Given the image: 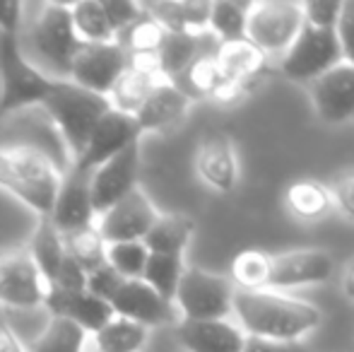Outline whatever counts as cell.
Here are the masks:
<instances>
[{
    "instance_id": "30bf717a",
    "label": "cell",
    "mask_w": 354,
    "mask_h": 352,
    "mask_svg": "<svg viewBox=\"0 0 354 352\" xmlns=\"http://www.w3.org/2000/svg\"><path fill=\"white\" fill-rule=\"evenodd\" d=\"M162 212L152 205L147 193L140 186L133 188L128 196L113 203L106 212L97 217V230L106 244H121V241H142L145 234L152 230Z\"/></svg>"
},
{
    "instance_id": "ac0fdd59",
    "label": "cell",
    "mask_w": 354,
    "mask_h": 352,
    "mask_svg": "<svg viewBox=\"0 0 354 352\" xmlns=\"http://www.w3.org/2000/svg\"><path fill=\"white\" fill-rule=\"evenodd\" d=\"M196 172L201 181L217 193H229L236 188V147L227 133H210L203 138L196 150Z\"/></svg>"
},
{
    "instance_id": "5b68a950",
    "label": "cell",
    "mask_w": 354,
    "mask_h": 352,
    "mask_svg": "<svg viewBox=\"0 0 354 352\" xmlns=\"http://www.w3.org/2000/svg\"><path fill=\"white\" fill-rule=\"evenodd\" d=\"M234 292L236 287L232 285L229 277L186 266L176 295H174V306L181 314V321L229 319Z\"/></svg>"
},
{
    "instance_id": "d590c367",
    "label": "cell",
    "mask_w": 354,
    "mask_h": 352,
    "mask_svg": "<svg viewBox=\"0 0 354 352\" xmlns=\"http://www.w3.org/2000/svg\"><path fill=\"white\" fill-rule=\"evenodd\" d=\"M147 246L142 241H121L106 244V266L123 280H140L147 263Z\"/></svg>"
},
{
    "instance_id": "6da1fadb",
    "label": "cell",
    "mask_w": 354,
    "mask_h": 352,
    "mask_svg": "<svg viewBox=\"0 0 354 352\" xmlns=\"http://www.w3.org/2000/svg\"><path fill=\"white\" fill-rule=\"evenodd\" d=\"M232 311L236 326L251 338L301 343L321 324V309L311 302L282 295L275 290H236Z\"/></svg>"
},
{
    "instance_id": "8992f818",
    "label": "cell",
    "mask_w": 354,
    "mask_h": 352,
    "mask_svg": "<svg viewBox=\"0 0 354 352\" xmlns=\"http://www.w3.org/2000/svg\"><path fill=\"white\" fill-rule=\"evenodd\" d=\"M304 27L301 3L272 0L253 3L246 10V41L263 56H282Z\"/></svg>"
},
{
    "instance_id": "ffe728a7",
    "label": "cell",
    "mask_w": 354,
    "mask_h": 352,
    "mask_svg": "<svg viewBox=\"0 0 354 352\" xmlns=\"http://www.w3.org/2000/svg\"><path fill=\"white\" fill-rule=\"evenodd\" d=\"M191 109V97L176 82H159L152 87L147 99L142 102L140 111L136 113V123L140 133H162L183 121Z\"/></svg>"
},
{
    "instance_id": "9c48e42d",
    "label": "cell",
    "mask_w": 354,
    "mask_h": 352,
    "mask_svg": "<svg viewBox=\"0 0 354 352\" xmlns=\"http://www.w3.org/2000/svg\"><path fill=\"white\" fill-rule=\"evenodd\" d=\"M29 256L34 266L48 282V287L58 290H87V275L82 272L71 254L66 251L63 237L56 227L48 222V217H39V225L34 230L32 244H29Z\"/></svg>"
},
{
    "instance_id": "d4e9b609",
    "label": "cell",
    "mask_w": 354,
    "mask_h": 352,
    "mask_svg": "<svg viewBox=\"0 0 354 352\" xmlns=\"http://www.w3.org/2000/svg\"><path fill=\"white\" fill-rule=\"evenodd\" d=\"M193 225L191 217L183 215H159L152 230L145 234L142 244L147 246L149 254H169V256H183L193 239Z\"/></svg>"
},
{
    "instance_id": "7402d4cb",
    "label": "cell",
    "mask_w": 354,
    "mask_h": 352,
    "mask_svg": "<svg viewBox=\"0 0 354 352\" xmlns=\"http://www.w3.org/2000/svg\"><path fill=\"white\" fill-rule=\"evenodd\" d=\"M142 12L152 17L167 34H191L203 37L207 32L210 3H149Z\"/></svg>"
},
{
    "instance_id": "9a60e30c",
    "label": "cell",
    "mask_w": 354,
    "mask_h": 352,
    "mask_svg": "<svg viewBox=\"0 0 354 352\" xmlns=\"http://www.w3.org/2000/svg\"><path fill=\"white\" fill-rule=\"evenodd\" d=\"M106 304L111 306L113 316L131 319L145 328H157L176 321V306L159 297L142 280H121Z\"/></svg>"
},
{
    "instance_id": "e0dca14e",
    "label": "cell",
    "mask_w": 354,
    "mask_h": 352,
    "mask_svg": "<svg viewBox=\"0 0 354 352\" xmlns=\"http://www.w3.org/2000/svg\"><path fill=\"white\" fill-rule=\"evenodd\" d=\"M48 222L61 234L84 230V227L97 222V215H94L92 207V196H89V172L71 167V172L63 176L61 188L56 193Z\"/></svg>"
},
{
    "instance_id": "8fae6325",
    "label": "cell",
    "mask_w": 354,
    "mask_h": 352,
    "mask_svg": "<svg viewBox=\"0 0 354 352\" xmlns=\"http://www.w3.org/2000/svg\"><path fill=\"white\" fill-rule=\"evenodd\" d=\"M128 66V53L118 41L113 44H82L77 56L73 58L68 80L77 87L106 97L113 82L121 77Z\"/></svg>"
},
{
    "instance_id": "f35d334b",
    "label": "cell",
    "mask_w": 354,
    "mask_h": 352,
    "mask_svg": "<svg viewBox=\"0 0 354 352\" xmlns=\"http://www.w3.org/2000/svg\"><path fill=\"white\" fill-rule=\"evenodd\" d=\"M104 5V12L109 17V24H111L113 34H116V41L133 22L142 17V5L138 3H126V0H106Z\"/></svg>"
},
{
    "instance_id": "8d00e7d4",
    "label": "cell",
    "mask_w": 354,
    "mask_h": 352,
    "mask_svg": "<svg viewBox=\"0 0 354 352\" xmlns=\"http://www.w3.org/2000/svg\"><path fill=\"white\" fill-rule=\"evenodd\" d=\"M181 77H186L188 97H193V94H198V97H212L224 82L222 71H219L217 61H214V53H201L186 68V73Z\"/></svg>"
},
{
    "instance_id": "277c9868",
    "label": "cell",
    "mask_w": 354,
    "mask_h": 352,
    "mask_svg": "<svg viewBox=\"0 0 354 352\" xmlns=\"http://www.w3.org/2000/svg\"><path fill=\"white\" fill-rule=\"evenodd\" d=\"M0 116L44 106L56 87L58 77H51L37 68L19 46V37L0 34Z\"/></svg>"
},
{
    "instance_id": "ba28073f",
    "label": "cell",
    "mask_w": 354,
    "mask_h": 352,
    "mask_svg": "<svg viewBox=\"0 0 354 352\" xmlns=\"http://www.w3.org/2000/svg\"><path fill=\"white\" fill-rule=\"evenodd\" d=\"M48 282L34 266L27 249L0 251V306L39 309L46 304Z\"/></svg>"
},
{
    "instance_id": "83f0119b",
    "label": "cell",
    "mask_w": 354,
    "mask_h": 352,
    "mask_svg": "<svg viewBox=\"0 0 354 352\" xmlns=\"http://www.w3.org/2000/svg\"><path fill=\"white\" fill-rule=\"evenodd\" d=\"M63 237V244L66 251L71 254V259L82 268L84 275H92V272L102 270L106 266V241L102 239L97 225H89L84 230L68 232Z\"/></svg>"
},
{
    "instance_id": "7a4b0ae2",
    "label": "cell",
    "mask_w": 354,
    "mask_h": 352,
    "mask_svg": "<svg viewBox=\"0 0 354 352\" xmlns=\"http://www.w3.org/2000/svg\"><path fill=\"white\" fill-rule=\"evenodd\" d=\"M41 109L61 136L73 162L82 155L89 136L102 121L104 113L111 111L106 97L77 87L71 80H58Z\"/></svg>"
},
{
    "instance_id": "4316f807",
    "label": "cell",
    "mask_w": 354,
    "mask_h": 352,
    "mask_svg": "<svg viewBox=\"0 0 354 352\" xmlns=\"http://www.w3.org/2000/svg\"><path fill=\"white\" fill-rule=\"evenodd\" d=\"M149 340V328L123 316H113L92 335L94 352H140Z\"/></svg>"
},
{
    "instance_id": "cb8c5ba5",
    "label": "cell",
    "mask_w": 354,
    "mask_h": 352,
    "mask_svg": "<svg viewBox=\"0 0 354 352\" xmlns=\"http://www.w3.org/2000/svg\"><path fill=\"white\" fill-rule=\"evenodd\" d=\"M214 61H217L219 71H222L224 80L229 82H241V85L251 87L253 80L263 73L266 68V56L253 46L246 39H236V41H219L214 48Z\"/></svg>"
},
{
    "instance_id": "7c38bea8",
    "label": "cell",
    "mask_w": 354,
    "mask_h": 352,
    "mask_svg": "<svg viewBox=\"0 0 354 352\" xmlns=\"http://www.w3.org/2000/svg\"><path fill=\"white\" fill-rule=\"evenodd\" d=\"M138 169H140V142H133L89 174V196H92L94 215L99 217L113 203L138 188Z\"/></svg>"
},
{
    "instance_id": "7bdbcfd3",
    "label": "cell",
    "mask_w": 354,
    "mask_h": 352,
    "mask_svg": "<svg viewBox=\"0 0 354 352\" xmlns=\"http://www.w3.org/2000/svg\"><path fill=\"white\" fill-rule=\"evenodd\" d=\"M22 17H24V5L22 3H0V34L17 37Z\"/></svg>"
},
{
    "instance_id": "5bb4252c",
    "label": "cell",
    "mask_w": 354,
    "mask_h": 352,
    "mask_svg": "<svg viewBox=\"0 0 354 352\" xmlns=\"http://www.w3.org/2000/svg\"><path fill=\"white\" fill-rule=\"evenodd\" d=\"M308 97L323 123L342 126L354 121V66L342 61L308 82Z\"/></svg>"
},
{
    "instance_id": "484cf974",
    "label": "cell",
    "mask_w": 354,
    "mask_h": 352,
    "mask_svg": "<svg viewBox=\"0 0 354 352\" xmlns=\"http://www.w3.org/2000/svg\"><path fill=\"white\" fill-rule=\"evenodd\" d=\"M89 345L92 335L87 331L63 316H51L46 328L27 345V352H87Z\"/></svg>"
},
{
    "instance_id": "ab89813d",
    "label": "cell",
    "mask_w": 354,
    "mask_h": 352,
    "mask_svg": "<svg viewBox=\"0 0 354 352\" xmlns=\"http://www.w3.org/2000/svg\"><path fill=\"white\" fill-rule=\"evenodd\" d=\"M335 37L340 44L342 61L354 66V0L340 5V17L335 22Z\"/></svg>"
},
{
    "instance_id": "4dcf8cb0",
    "label": "cell",
    "mask_w": 354,
    "mask_h": 352,
    "mask_svg": "<svg viewBox=\"0 0 354 352\" xmlns=\"http://www.w3.org/2000/svg\"><path fill=\"white\" fill-rule=\"evenodd\" d=\"M154 85H159V82L149 80V77H145L140 73L131 71V68L126 66V71L121 73V77H118V80L113 82V87L109 89L106 102L113 111L126 113V116H136Z\"/></svg>"
},
{
    "instance_id": "bcb514c9",
    "label": "cell",
    "mask_w": 354,
    "mask_h": 352,
    "mask_svg": "<svg viewBox=\"0 0 354 352\" xmlns=\"http://www.w3.org/2000/svg\"><path fill=\"white\" fill-rule=\"evenodd\" d=\"M342 292H345L347 299H354V261L342 272Z\"/></svg>"
},
{
    "instance_id": "f6af8a7d",
    "label": "cell",
    "mask_w": 354,
    "mask_h": 352,
    "mask_svg": "<svg viewBox=\"0 0 354 352\" xmlns=\"http://www.w3.org/2000/svg\"><path fill=\"white\" fill-rule=\"evenodd\" d=\"M0 352H27V345L5 319H0Z\"/></svg>"
},
{
    "instance_id": "74e56055",
    "label": "cell",
    "mask_w": 354,
    "mask_h": 352,
    "mask_svg": "<svg viewBox=\"0 0 354 352\" xmlns=\"http://www.w3.org/2000/svg\"><path fill=\"white\" fill-rule=\"evenodd\" d=\"M164 39H167V32L152 17H147L142 12V17L138 22H133L118 37V44H121L126 53H157L162 48Z\"/></svg>"
},
{
    "instance_id": "ee69618b",
    "label": "cell",
    "mask_w": 354,
    "mask_h": 352,
    "mask_svg": "<svg viewBox=\"0 0 354 352\" xmlns=\"http://www.w3.org/2000/svg\"><path fill=\"white\" fill-rule=\"evenodd\" d=\"M241 352H308L301 343H280V340H263L246 335Z\"/></svg>"
},
{
    "instance_id": "f1b7e54d",
    "label": "cell",
    "mask_w": 354,
    "mask_h": 352,
    "mask_svg": "<svg viewBox=\"0 0 354 352\" xmlns=\"http://www.w3.org/2000/svg\"><path fill=\"white\" fill-rule=\"evenodd\" d=\"M71 19L75 34L82 44H113V34L109 17L104 12V5L99 0H84V3L71 5Z\"/></svg>"
},
{
    "instance_id": "60d3db41",
    "label": "cell",
    "mask_w": 354,
    "mask_h": 352,
    "mask_svg": "<svg viewBox=\"0 0 354 352\" xmlns=\"http://www.w3.org/2000/svg\"><path fill=\"white\" fill-rule=\"evenodd\" d=\"M340 5L342 3H321V0L301 3L304 24L316 29H335V22L340 17Z\"/></svg>"
},
{
    "instance_id": "b9f144b4",
    "label": "cell",
    "mask_w": 354,
    "mask_h": 352,
    "mask_svg": "<svg viewBox=\"0 0 354 352\" xmlns=\"http://www.w3.org/2000/svg\"><path fill=\"white\" fill-rule=\"evenodd\" d=\"M333 201H335V207L347 217V220L354 222V169L345 172L340 178L335 181V186L330 188Z\"/></svg>"
},
{
    "instance_id": "603a6c76",
    "label": "cell",
    "mask_w": 354,
    "mask_h": 352,
    "mask_svg": "<svg viewBox=\"0 0 354 352\" xmlns=\"http://www.w3.org/2000/svg\"><path fill=\"white\" fill-rule=\"evenodd\" d=\"M284 205L299 222H321L335 210V201L326 183L316 178H299L284 191Z\"/></svg>"
},
{
    "instance_id": "d6a6232c",
    "label": "cell",
    "mask_w": 354,
    "mask_h": 352,
    "mask_svg": "<svg viewBox=\"0 0 354 352\" xmlns=\"http://www.w3.org/2000/svg\"><path fill=\"white\" fill-rule=\"evenodd\" d=\"M0 188L8 193H12L17 201H22L27 207H32L39 217H48L53 210V198L44 196L41 191H37L34 186H29L22 176L17 174L12 165H10L8 155L5 150L0 147Z\"/></svg>"
},
{
    "instance_id": "4fadbf2b",
    "label": "cell",
    "mask_w": 354,
    "mask_h": 352,
    "mask_svg": "<svg viewBox=\"0 0 354 352\" xmlns=\"http://www.w3.org/2000/svg\"><path fill=\"white\" fill-rule=\"evenodd\" d=\"M335 272V261L321 249H292L284 254H270L266 290H292V287L318 285L330 280Z\"/></svg>"
},
{
    "instance_id": "3957f363",
    "label": "cell",
    "mask_w": 354,
    "mask_h": 352,
    "mask_svg": "<svg viewBox=\"0 0 354 352\" xmlns=\"http://www.w3.org/2000/svg\"><path fill=\"white\" fill-rule=\"evenodd\" d=\"M27 58L46 75L68 80L73 58L82 48L71 19V5L46 3L27 32Z\"/></svg>"
},
{
    "instance_id": "52a82bcc",
    "label": "cell",
    "mask_w": 354,
    "mask_h": 352,
    "mask_svg": "<svg viewBox=\"0 0 354 352\" xmlns=\"http://www.w3.org/2000/svg\"><path fill=\"white\" fill-rule=\"evenodd\" d=\"M340 63L342 53L335 29H316L308 24H304L292 46L282 53L284 77H289L292 82H304V85L313 82Z\"/></svg>"
},
{
    "instance_id": "44dd1931",
    "label": "cell",
    "mask_w": 354,
    "mask_h": 352,
    "mask_svg": "<svg viewBox=\"0 0 354 352\" xmlns=\"http://www.w3.org/2000/svg\"><path fill=\"white\" fill-rule=\"evenodd\" d=\"M176 335L188 352H241L246 343V333L229 319L181 321Z\"/></svg>"
},
{
    "instance_id": "f546056e",
    "label": "cell",
    "mask_w": 354,
    "mask_h": 352,
    "mask_svg": "<svg viewBox=\"0 0 354 352\" xmlns=\"http://www.w3.org/2000/svg\"><path fill=\"white\" fill-rule=\"evenodd\" d=\"M210 37V34H203V37H191V34H167L162 48H159V63H162V73L167 80H176L186 73V68L201 56L203 39Z\"/></svg>"
},
{
    "instance_id": "836d02e7",
    "label": "cell",
    "mask_w": 354,
    "mask_h": 352,
    "mask_svg": "<svg viewBox=\"0 0 354 352\" xmlns=\"http://www.w3.org/2000/svg\"><path fill=\"white\" fill-rule=\"evenodd\" d=\"M268 270H270V254L248 249L232 261V277L229 280L236 290H266Z\"/></svg>"
},
{
    "instance_id": "2e32d148",
    "label": "cell",
    "mask_w": 354,
    "mask_h": 352,
    "mask_svg": "<svg viewBox=\"0 0 354 352\" xmlns=\"http://www.w3.org/2000/svg\"><path fill=\"white\" fill-rule=\"evenodd\" d=\"M140 128H138L136 118L126 116V113L118 111H106L102 116V121L97 123V128L89 136L87 145H84L82 155L75 160L73 167L82 172H89L92 174L99 165H104L106 160L116 157L118 152H123L128 145L133 142H140Z\"/></svg>"
},
{
    "instance_id": "e575fe53",
    "label": "cell",
    "mask_w": 354,
    "mask_h": 352,
    "mask_svg": "<svg viewBox=\"0 0 354 352\" xmlns=\"http://www.w3.org/2000/svg\"><path fill=\"white\" fill-rule=\"evenodd\" d=\"M246 10L239 3H210V19L207 32L217 41H236L246 39Z\"/></svg>"
},
{
    "instance_id": "1f68e13d",
    "label": "cell",
    "mask_w": 354,
    "mask_h": 352,
    "mask_svg": "<svg viewBox=\"0 0 354 352\" xmlns=\"http://www.w3.org/2000/svg\"><path fill=\"white\" fill-rule=\"evenodd\" d=\"M186 270V261L183 256H169V254H149L147 263L142 270V282H147L159 297L174 304V295L181 282V275Z\"/></svg>"
},
{
    "instance_id": "7dc6e473",
    "label": "cell",
    "mask_w": 354,
    "mask_h": 352,
    "mask_svg": "<svg viewBox=\"0 0 354 352\" xmlns=\"http://www.w3.org/2000/svg\"><path fill=\"white\" fill-rule=\"evenodd\" d=\"M87 352H94V350H92V345H89V350H87Z\"/></svg>"
},
{
    "instance_id": "d6986e66",
    "label": "cell",
    "mask_w": 354,
    "mask_h": 352,
    "mask_svg": "<svg viewBox=\"0 0 354 352\" xmlns=\"http://www.w3.org/2000/svg\"><path fill=\"white\" fill-rule=\"evenodd\" d=\"M51 316H63V319L77 324L89 335H94L104 324L113 319L111 306L97 295L87 290H58V287H48L46 304Z\"/></svg>"
}]
</instances>
